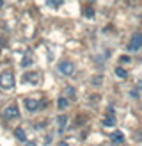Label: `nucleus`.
I'll list each match as a JSON object with an SVG mask.
<instances>
[{"label":"nucleus","instance_id":"nucleus-21","mask_svg":"<svg viewBox=\"0 0 142 146\" xmlns=\"http://www.w3.org/2000/svg\"><path fill=\"white\" fill-rule=\"evenodd\" d=\"M59 146H68V144H66V143H60V144H59Z\"/></svg>","mask_w":142,"mask_h":146},{"label":"nucleus","instance_id":"nucleus-6","mask_svg":"<svg viewBox=\"0 0 142 146\" xmlns=\"http://www.w3.org/2000/svg\"><path fill=\"white\" fill-rule=\"evenodd\" d=\"M66 125H68V116H66V114H60L59 118H57V130H59V134L64 132Z\"/></svg>","mask_w":142,"mask_h":146},{"label":"nucleus","instance_id":"nucleus-16","mask_svg":"<svg viewBox=\"0 0 142 146\" xmlns=\"http://www.w3.org/2000/svg\"><path fill=\"white\" fill-rule=\"evenodd\" d=\"M99 78H101V77H99V75H98V77H94V80H92V84H94V86H98L99 82H101V80H99Z\"/></svg>","mask_w":142,"mask_h":146},{"label":"nucleus","instance_id":"nucleus-1","mask_svg":"<svg viewBox=\"0 0 142 146\" xmlns=\"http://www.w3.org/2000/svg\"><path fill=\"white\" fill-rule=\"evenodd\" d=\"M0 87H4V89L14 87V75L11 71H4L2 75H0Z\"/></svg>","mask_w":142,"mask_h":146},{"label":"nucleus","instance_id":"nucleus-4","mask_svg":"<svg viewBox=\"0 0 142 146\" xmlns=\"http://www.w3.org/2000/svg\"><path fill=\"white\" fill-rule=\"evenodd\" d=\"M18 116H20V111H18L16 105H9V107L4 109V118L12 119V118H18Z\"/></svg>","mask_w":142,"mask_h":146},{"label":"nucleus","instance_id":"nucleus-11","mask_svg":"<svg viewBox=\"0 0 142 146\" xmlns=\"http://www.w3.org/2000/svg\"><path fill=\"white\" fill-rule=\"evenodd\" d=\"M103 125L105 127H114V125H116V119H114V116H106V118H103Z\"/></svg>","mask_w":142,"mask_h":146},{"label":"nucleus","instance_id":"nucleus-22","mask_svg":"<svg viewBox=\"0 0 142 146\" xmlns=\"http://www.w3.org/2000/svg\"><path fill=\"white\" fill-rule=\"evenodd\" d=\"M2 5H4V2H2V0H0V7H2Z\"/></svg>","mask_w":142,"mask_h":146},{"label":"nucleus","instance_id":"nucleus-5","mask_svg":"<svg viewBox=\"0 0 142 146\" xmlns=\"http://www.w3.org/2000/svg\"><path fill=\"white\" fill-rule=\"evenodd\" d=\"M39 105H41V102L36 100V98H27L25 100V107H27V111H30V112H36L39 109Z\"/></svg>","mask_w":142,"mask_h":146},{"label":"nucleus","instance_id":"nucleus-17","mask_svg":"<svg viewBox=\"0 0 142 146\" xmlns=\"http://www.w3.org/2000/svg\"><path fill=\"white\" fill-rule=\"evenodd\" d=\"M121 62H130V57H128V55H123V57H121Z\"/></svg>","mask_w":142,"mask_h":146},{"label":"nucleus","instance_id":"nucleus-19","mask_svg":"<svg viewBox=\"0 0 142 146\" xmlns=\"http://www.w3.org/2000/svg\"><path fill=\"white\" fill-rule=\"evenodd\" d=\"M25 146H37L36 143H25Z\"/></svg>","mask_w":142,"mask_h":146},{"label":"nucleus","instance_id":"nucleus-10","mask_svg":"<svg viewBox=\"0 0 142 146\" xmlns=\"http://www.w3.org/2000/svg\"><path fill=\"white\" fill-rule=\"evenodd\" d=\"M64 93H66V98H75V87L73 86H66Z\"/></svg>","mask_w":142,"mask_h":146},{"label":"nucleus","instance_id":"nucleus-12","mask_svg":"<svg viewBox=\"0 0 142 146\" xmlns=\"http://www.w3.org/2000/svg\"><path fill=\"white\" fill-rule=\"evenodd\" d=\"M116 75H117L119 78H126V77H128V71H126L124 68H116Z\"/></svg>","mask_w":142,"mask_h":146},{"label":"nucleus","instance_id":"nucleus-15","mask_svg":"<svg viewBox=\"0 0 142 146\" xmlns=\"http://www.w3.org/2000/svg\"><path fill=\"white\" fill-rule=\"evenodd\" d=\"M30 59H28V57H25V59H23V62H21V66H23V68H27V66H30Z\"/></svg>","mask_w":142,"mask_h":146},{"label":"nucleus","instance_id":"nucleus-13","mask_svg":"<svg viewBox=\"0 0 142 146\" xmlns=\"http://www.w3.org/2000/svg\"><path fill=\"white\" fill-rule=\"evenodd\" d=\"M64 2V0H46V4L48 5H52V7H57V5H60Z\"/></svg>","mask_w":142,"mask_h":146},{"label":"nucleus","instance_id":"nucleus-9","mask_svg":"<svg viewBox=\"0 0 142 146\" xmlns=\"http://www.w3.org/2000/svg\"><path fill=\"white\" fill-rule=\"evenodd\" d=\"M14 135H16V139L18 141H27V134L23 132V130H21V128H16V132H14Z\"/></svg>","mask_w":142,"mask_h":146},{"label":"nucleus","instance_id":"nucleus-2","mask_svg":"<svg viewBox=\"0 0 142 146\" xmlns=\"http://www.w3.org/2000/svg\"><path fill=\"white\" fill-rule=\"evenodd\" d=\"M140 48H142V34L137 32V34L131 36V41H130V45H128V50H130V52H139Z\"/></svg>","mask_w":142,"mask_h":146},{"label":"nucleus","instance_id":"nucleus-20","mask_svg":"<svg viewBox=\"0 0 142 146\" xmlns=\"http://www.w3.org/2000/svg\"><path fill=\"white\" fill-rule=\"evenodd\" d=\"M139 89H142V80H140V82H139Z\"/></svg>","mask_w":142,"mask_h":146},{"label":"nucleus","instance_id":"nucleus-8","mask_svg":"<svg viewBox=\"0 0 142 146\" xmlns=\"http://www.w3.org/2000/svg\"><path fill=\"white\" fill-rule=\"evenodd\" d=\"M110 139L114 143H123L124 141V135H123V132H114V134H110Z\"/></svg>","mask_w":142,"mask_h":146},{"label":"nucleus","instance_id":"nucleus-14","mask_svg":"<svg viewBox=\"0 0 142 146\" xmlns=\"http://www.w3.org/2000/svg\"><path fill=\"white\" fill-rule=\"evenodd\" d=\"M25 78L28 80V82H37V75H36V73H32V75H25Z\"/></svg>","mask_w":142,"mask_h":146},{"label":"nucleus","instance_id":"nucleus-18","mask_svg":"<svg viewBox=\"0 0 142 146\" xmlns=\"http://www.w3.org/2000/svg\"><path fill=\"white\" fill-rule=\"evenodd\" d=\"M92 14H94L92 9H85V16H92Z\"/></svg>","mask_w":142,"mask_h":146},{"label":"nucleus","instance_id":"nucleus-7","mask_svg":"<svg viewBox=\"0 0 142 146\" xmlns=\"http://www.w3.org/2000/svg\"><path fill=\"white\" fill-rule=\"evenodd\" d=\"M57 107H59V111L68 109V98H66V96H60L59 100H57Z\"/></svg>","mask_w":142,"mask_h":146},{"label":"nucleus","instance_id":"nucleus-3","mask_svg":"<svg viewBox=\"0 0 142 146\" xmlns=\"http://www.w3.org/2000/svg\"><path fill=\"white\" fill-rule=\"evenodd\" d=\"M57 68H59V71L62 73V75H71V73L75 71V64L71 61H62Z\"/></svg>","mask_w":142,"mask_h":146}]
</instances>
